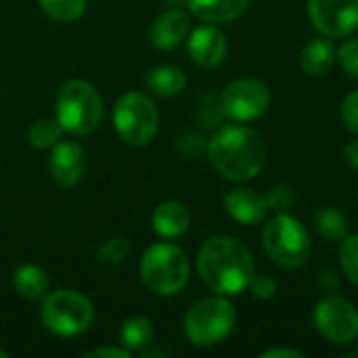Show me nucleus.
I'll list each match as a JSON object with an SVG mask.
<instances>
[{
	"label": "nucleus",
	"mask_w": 358,
	"mask_h": 358,
	"mask_svg": "<svg viewBox=\"0 0 358 358\" xmlns=\"http://www.w3.org/2000/svg\"><path fill=\"white\" fill-rule=\"evenodd\" d=\"M315 227H317L319 235L327 241H344L350 231L348 218L340 210L329 208V206H323L315 214Z\"/></svg>",
	"instance_id": "nucleus-21"
},
{
	"label": "nucleus",
	"mask_w": 358,
	"mask_h": 358,
	"mask_svg": "<svg viewBox=\"0 0 358 358\" xmlns=\"http://www.w3.org/2000/svg\"><path fill=\"white\" fill-rule=\"evenodd\" d=\"M224 210L233 220L252 227L266 218L268 203L266 197L256 193L254 189H233L224 197Z\"/></svg>",
	"instance_id": "nucleus-15"
},
{
	"label": "nucleus",
	"mask_w": 358,
	"mask_h": 358,
	"mask_svg": "<svg viewBox=\"0 0 358 358\" xmlns=\"http://www.w3.org/2000/svg\"><path fill=\"white\" fill-rule=\"evenodd\" d=\"M63 132L65 130L61 128V124H59L57 117L55 120L52 117H42V120H38V122H34L29 126L27 141L36 149H50V147H55L59 143V138H61Z\"/></svg>",
	"instance_id": "nucleus-23"
},
{
	"label": "nucleus",
	"mask_w": 358,
	"mask_h": 358,
	"mask_svg": "<svg viewBox=\"0 0 358 358\" xmlns=\"http://www.w3.org/2000/svg\"><path fill=\"white\" fill-rule=\"evenodd\" d=\"M147 86L151 88V92H155L159 96H174L185 90L187 76L182 73V69H178L174 65H159L149 71Z\"/></svg>",
	"instance_id": "nucleus-20"
},
{
	"label": "nucleus",
	"mask_w": 358,
	"mask_h": 358,
	"mask_svg": "<svg viewBox=\"0 0 358 358\" xmlns=\"http://www.w3.org/2000/svg\"><path fill=\"white\" fill-rule=\"evenodd\" d=\"M248 289H250L252 296L258 298V300H271V298L277 296L279 283H277L271 275H256V273H254V277H252Z\"/></svg>",
	"instance_id": "nucleus-29"
},
{
	"label": "nucleus",
	"mask_w": 358,
	"mask_h": 358,
	"mask_svg": "<svg viewBox=\"0 0 358 358\" xmlns=\"http://www.w3.org/2000/svg\"><path fill=\"white\" fill-rule=\"evenodd\" d=\"M191 13L203 23H229L241 17L250 0H187Z\"/></svg>",
	"instance_id": "nucleus-17"
},
{
	"label": "nucleus",
	"mask_w": 358,
	"mask_h": 358,
	"mask_svg": "<svg viewBox=\"0 0 358 358\" xmlns=\"http://www.w3.org/2000/svg\"><path fill=\"white\" fill-rule=\"evenodd\" d=\"M342 120L350 132L358 134V90L350 92L342 103Z\"/></svg>",
	"instance_id": "nucleus-30"
},
{
	"label": "nucleus",
	"mask_w": 358,
	"mask_h": 358,
	"mask_svg": "<svg viewBox=\"0 0 358 358\" xmlns=\"http://www.w3.org/2000/svg\"><path fill=\"white\" fill-rule=\"evenodd\" d=\"M336 59L340 61V65L344 67V71L348 76H352L355 80H358V40H348L344 42L338 52Z\"/></svg>",
	"instance_id": "nucleus-28"
},
{
	"label": "nucleus",
	"mask_w": 358,
	"mask_h": 358,
	"mask_svg": "<svg viewBox=\"0 0 358 358\" xmlns=\"http://www.w3.org/2000/svg\"><path fill=\"white\" fill-rule=\"evenodd\" d=\"M340 264L350 283L358 285V235H348L340 248Z\"/></svg>",
	"instance_id": "nucleus-25"
},
{
	"label": "nucleus",
	"mask_w": 358,
	"mask_h": 358,
	"mask_svg": "<svg viewBox=\"0 0 358 358\" xmlns=\"http://www.w3.org/2000/svg\"><path fill=\"white\" fill-rule=\"evenodd\" d=\"M113 126L124 143L143 147L153 141L159 126V113L149 96L141 92H126L115 103Z\"/></svg>",
	"instance_id": "nucleus-8"
},
{
	"label": "nucleus",
	"mask_w": 358,
	"mask_h": 358,
	"mask_svg": "<svg viewBox=\"0 0 358 358\" xmlns=\"http://www.w3.org/2000/svg\"><path fill=\"white\" fill-rule=\"evenodd\" d=\"M42 323L48 331L61 338L84 334L94 321L92 302L73 289H57L42 302Z\"/></svg>",
	"instance_id": "nucleus-6"
},
{
	"label": "nucleus",
	"mask_w": 358,
	"mask_h": 358,
	"mask_svg": "<svg viewBox=\"0 0 358 358\" xmlns=\"http://www.w3.org/2000/svg\"><path fill=\"white\" fill-rule=\"evenodd\" d=\"M120 340L126 350H141L151 344L153 340V323L147 317H130L124 321L120 329Z\"/></svg>",
	"instance_id": "nucleus-22"
},
{
	"label": "nucleus",
	"mask_w": 358,
	"mask_h": 358,
	"mask_svg": "<svg viewBox=\"0 0 358 358\" xmlns=\"http://www.w3.org/2000/svg\"><path fill=\"white\" fill-rule=\"evenodd\" d=\"M6 357H8V355H6L4 350H0V358H6Z\"/></svg>",
	"instance_id": "nucleus-35"
},
{
	"label": "nucleus",
	"mask_w": 358,
	"mask_h": 358,
	"mask_svg": "<svg viewBox=\"0 0 358 358\" xmlns=\"http://www.w3.org/2000/svg\"><path fill=\"white\" fill-rule=\"evenodd\" d=\"M86 357L88 358H128L130 357V352L128 350H124V348H96V350H90V352H86Z\"/></svg>",
	"instance_id": "nucleus-32"
},
{
	"label": "nucleus",
	"mask_w": 358,
	"mask_h": 358,
	"mask_svg": "<svg viewBox=\"0 0 358 358\" xmlns=\"http://www.w3.org/2000/svg\"><path fill=\"white\" fill-rule=\"evenodd\" d=\"M344 157H346V162H348L352 168H357L358 170V138L357 141H350V143L346 145V149H344Z\"/></svg>",
	"instance_id": "nucleus-34"
},
{
	"label": "nucleus",
	"mask_w": 358,
	"mask_h": 358,
	"mask_svg": "<svg viewBox=\"0 0 358 358\" xmlns=\"http://www.w3.org/2000/svg\"><path fill=\"white\" fill-rule=\"evenodd\" d=\"M189 55L199 67H216L227 57V40L214 25H201L189 36Z\"/></svg>",
	"instance_id": "nucleus-13"
},
{
	"label": "nucleus",
	"mask_w": 358,
	"mask_h": 358,
	"mask_svg": "<svg viewBox=\"0 0 358 358\" xmlns=\"http://www.w3.org/2000/svg\"><path fill=\"white\" fill-rule=\"evenodd\" d=\"M128 256H130V243L126 239H120V237L105 241L99 250V258L103 262H111V264L124 262Z\"/></svg>",
	"instance_id": "nucleus-27"
},
{
	"label": "nucleus",
	"mask_w": 358,
	"mask_h": 358,
	"mask_svg": "<svg viewBox=\"0 0 358 358\" xmlns=\"http://www.w3.org/2000/svg\"><path fill=\"white\" fill-rule=\"evenodd\" d=\"M313 25L327 38H344L358 27V0H308Z\"/></svg>",
	"instance_id": "nucleus-11"
},
{
	"label": "nucleus",
	"mask_w": 358,
	"mask_h": 358,
	"mask_svg": "<svg viewBox=\"0 0 358 358\" xmlns=\"http://www.w3.org/2000/svg\"><path fill=\"white\" fill-rule=\"evenodd\" d=\"M57 120L61 128L76 136L94 132L103 120V99L84 80H69L57 94Z\"/></svg>",
	"instance_id": "nucleus-3"
},
{
	"label": "nucleus",
	"mask_w": 358,
	"mask_h": 358,
	"mask_svg": "<svg viewBox=\"0 0 358 358\" xmlns=\"http://www.w3.org/2000/svg\"><path fill=\"white\" fill-rule=\"evenodd\" d=\"M201 281L218 296H237L248 289L254 277L252 252L235 237H212L197 254Z\"/></svg>",
	"instance_id": "nucleus-1"
},
{
	"label": "nucleus",
	"mask_w": 358,
	"mask_h": 358,
	"mask_svg": "<svg viewBox=\"0 0 358 358\" xmlns=\"http://www.w3.org/2000/svg\"><path fill=\"white\" fill-rule=\"evenodd\" d=\"M319 285H321L325 292H334V289H338V285H340V277H338V273H336V271H331V268L321 271V275H319Z\"/></svg>",
	"instance_id": "nucleus-31"
},
{
	"label": "nucleus",
	"mask_w": 358,
	"mask_h": 358,
	"mask_svg": "<svg viewBox=\"0 0 358 358\" xmlns=\"http://www.w3.org/2000/svg\"><path fill=\"white\" fill-rule=\"evenodd\" d=\"M210 162L227 180L245 182L262 172L266 147L254 130L245 126H227L210 143Z\"/></svg>",
	"instance_id": "nucleus-2"
},
{
	"label": "nucleus",
	"mask_w": 358,
	"mask_h": 358,
	"mask_svg": "<svg viewBox=\"0 0 358 358\" xmlns=\"http://www.w3.org/2000/svg\"><path fill=\"white\" fill-rule=\"evenodd\" d=\"M264 197H266L268 210H275L277 214L279 212H287L296 203V191L287 182H279V185L271 187V191Z\"/></svg>",
	"instance_id": "nucleus-26"
},
{
	"label": "nucleus",
	"mask_w": 358,
	"mask_h": 358,
	"mask_svg": "<svg viewBox=\"0 0 358 358\" xmlns=\"http://www.w3.org/2000/svg\"><path fill=\"white\" fill-rule=\"evenodd\" d=\"M237 321L233 304L220 296L195 302L185 317L187 338L195 346H214L231 336Z\"/></svg>",
	"instance_id": "nucleus-7"
},
{
	"label": "nucleus",
	"mask_w": 358,
	"mask_h": 358,
	"mask_svg": "<svg viewBox=\"0 0 358 358\" xmlns=\"http://www.w3.org/2000/svg\"><path fill=\"white\" fill-rule=\"evenodd\" d=\"M315 325L331 344H352L358 338L357 306L342 296H327L315 308Z\"/></svg>",
	"instance_id": "nucleus-9"
},
{
	"label": "nucleus",
	"mask_w": 358,
	"mask_h": 358,
	"mask_svg": "<svg viewBox=\"0 0 358 358\" xmlns=\"http://www.w3.org/2000/svg\"><path fill=\"white\" fill-rule=\"evenodd\" d=\"M84 172H86V153L78 143H57L52 147L48 159V174L59 187L63 189L76 187L82 180Z\"/></svg>",
	"instance_id": "nucleus-12"
},
{
	"label": "nucleus",
	"mask_w": 358,
	"mask_h": 358,
	"mask_svg": "<svg viewBox=\"0 0 358 358\" xmlns=\"http://www.w3.org/2000/svg\"><path fill=\"white\" fill-rule=\"evenodd\" d=\"M189 260L172 243L151 245L141 262L143 283L157 296H176L189 283Z\"/></svg>",
	"instance_id": "nucleus-5"
},
{
	"label": "nucleus",
	"mask_w": 358,
	"mask_h": 358,
	"mask_svg": "<svg viewBox=\"0 0 358 358\" xmlns=\"http://www.w3.org/2000/svg\"><path fill=\"white\" fill-rule=\"evenodd\" d=\"M191 29V19L182 10H168L159 15L149 29V42L157 50H172L176 48Z\"/></svg>",
	"instance_id": "nucleus-14"
},
{
	"label": "nucleus",
	"mask_w": 358,
	"mask_h": 358,
	"mask_svg": "<svg viewBox=\"0 0 358 358\" xmlns=\"http://www.w3.org/2000/svg\"><path fill=\"white\" fill-rule=\"evenodd\" d=\"M271 105V90L264 82L243 78L229 84L220 94V107L224 115L235 122H250L260 117Z\"/></svg>",
	"instance_id": "nucleus-10"
},
{
	"label": "nucleus",
	"mask_w": 358,
	"mask_h": 358,
	"mask_svg": "<svg viewBox=\"0 0 358 358\" xmlns=\"http://www.w3.org/2000/svg\"><path fill=\"white\" fill-rule=\"evenodd\" d=\"M262 241L271 260L283 268L304 266L313 252V241L306 227L287 212H279L268 220L262 233Z\"/></svg>",
	"instance_id": "nucleus-4"
},
{
	"label": "nucleus",
	"mask_w": 358,
	"mask_h": 358,
	"mask_svg": "<svg viewBox=\"0 0 358 358\" xmlns=\"http://www.w3.org/2000/svg\"><path fill=\"white\" fill-rule=\"evenodd\" d=\"M334 63H336V48L327 40V36L310 40L300 55V65L306 76H315V78L325 76L331 71Z\"/></svg>",
	"instance_id": "nucleus-19"
},
{
	"label": "nucleus",
	"mask_w": 358,
	"mask_h": 358,
	"mask_svg": "<svg viewBox=\"0 0 358 358\" xmlns=\"http://www.w3.org/2000/svg\"><path fill=\"white\" fill-rule=\"evenodd\" d=\"M48 275L44 268L36 266V264H21L15 273H13V289L17 296L25 298V300H44L48 296Z\"/></svg>",
	"instance_id": "nucleus-18"
},
{
	"label": "nucleus",
	"mask_w": 358,
	"mask_h": 358,
	"mask_svg": "<svg viewBox=\"0 0 358 358\" xmlns=\"http://www.w3.org/2000/svg\"><path fill=\"white\" fill-rule=\"evenodd\" d=\"M151 224L159 237L174 239V237H180L182 233H187V229L191 224V212L180 201H166L155 208V212L151 216Z\"/></svg>",
	"instance_id": "nucleus-16"
},
{
	"label": "nucleus",
	"mask_w": 358,
	"mask_h": 358,
	"mask_svg": "<svg viewBox=\"0 0 358 358\" xmlns=\"http://www.w3.org/2000/svg\"><path fill=\"white\" fill-rule=\"evenodd\" d=\"M304 355L300 350L294 348H271L266 352H262V358H302Z\"/></svg>",
	"instance_id": "nucleus-33"
},
{
	"label": "nucleus",
	"mask_w": 358,
	"mask_h": 358,
	"mask_svg": "<svg viewBox=\"0 0 358 358\" xmlns=\"http://www.w3.org/2000/svg\"><path fill=\"white\" fill-rule=\"evenodd\" d=\"M40 6L50 19L59 23H69L84 15L86 0H40Z\"/></svg>",
	"instance_id": "nucleus-24"
}]
</instances>
